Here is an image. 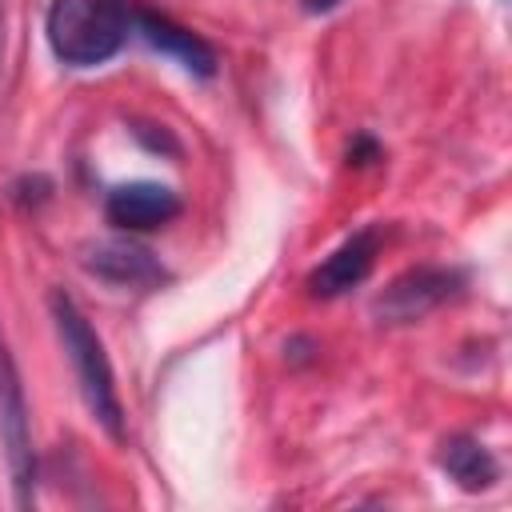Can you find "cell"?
I'll list each match as a JSON object with an SVG mask.
<instances>
[{
	"mask_svg": "<svg viewBox=\"0 0 512 512\" xmlns=\"http://www.w3.org/2000/svg\"><path fill=\"white\" fill-rule=\"evenodd\" d=\"M0 48H4V12H0Z\"/></svg>",
	"mask_w": 512,
	"mask_h": 512,
	"instance_id": "obj_10",
	"label": "cell"
},
{
	"mask_svg": "<svg viewBox=\"0 0 512 512\" xmlns=\"http://www.w3.org/2000/svg\"><path fill=\"white\" fill-rule=\"evenodd\" d=\"M464 276L456 268H436V264H420L400 272L396 280H388V288L372 300V316L380 324H412L424 320L428 312H436L444 300L460 296Z\"/></svg>",
	"mask_w": 512,
	"mask_h": 512,
	"instance_id": "obj_4",
	"label": "cell"
},
{
	"mask_svg": "<svg viewBox=\"0 0 512 512\" xmlns=\"http://www.w3.org/2000/svg\"><path fill=\"white\" fill-rule=\"evenodd\" d=\"M104 216L120 232H152L180 216V196L160 180H128L108 188Z\"/></svg>",
	"mask_w": 512,
	"mask_h": 512,
	"instance_id": "obj_5",
	"label": "cell"
},
{
	"mask_svg": "<svg viewBox=\"0 0 512 512\" xmlns=\"http://www.w3.org/2000/svg\"><path fill=\"white\" fill-rule=\"evenodd\" d=\"M48 48L68 68L108 64L132 36V4L124 0H52L44 16Z\"/></svg>",
	"mask_w": 512,
	"mask_h": 512,
	"instance_id": "obj_2",
	"label": "cell"
},
{
	"mask_svg": "<svg viewBox=\"0 0 512 512\" xmlns=\"http://www.w3.org/2000/svg\"><path fill=\"white\" fill-rule=\"evenodd\" d=\"M132 32H136L144 44H152L156 52H164L168 60H176L188 76L208 80V76L216 72V52H212V44H208L204 36H196L192 28L176 24V20L164 16V12L132 8Z\"/></svg>",
	"mask_w": 512,
	"mask_h": 512,
	"instance_id": "obj_7",
	"label": "cell"
},
{
	"mask_svg": "<svg viewBox=\"0 0 512 512\" xmlns=\"http://www.w3.org/2000/svg\"><path fill=\"white\" fill-rule=\"evenodd\" d=\"M48 308H52V324H56L60 348H64V356L72 364V376H76L84 408L92 412V420L112 440H124L128 436V420H124V404H120V392H116V376H112L104 340L96 336L92 320L84 316V308L64 288H52Z\"/></svg>",
	"mask_w": 512,
	"mask_h": 512,
	"instance_id": "obj_1",
	"label": "cell"
},
{
	"mask_svg": "<svg viewBox=\"0 0 512 512\" xmlns=\"http://www.w3.org/2000/svg\"><path fill=\"white\" fill-rule=\"evenodd\" d=\"M0 444H4V464H8V484L16 508L36 504V444H32V416H28V396L20 384V368L12 360V348L0 328Z\"/></svg>",
	"mask_w": 512,
	"mask_h": 512,
	"instance_id": "obj_3",
	"label": "cell"
},
{
	"mask_svg": "<svg viewBox=\"0 0 512 512\" xmlns=\"http://www.w3.org/2000/svg\"><path fill=\"white\" fill-rule=\"evenodd\" d=\"M84 268L92 276H100L104 284H116V288H148V284H160L164 280V268L160 260L132 244V240H100L88 248L84 256Z\"/></svg>",
	"mask_w": 512,
	"mask_h": 512,
	"instance_id": "obj_8",
	"label": "cell"
},
{
	"mask_svg": "<svg viewBox=\"0 0 512 512\" xmlns=\"http://www.w3.org/2000/svg\"><path fill=\"white\" fill-rule=\"evenodd\" d=\"M376 252H380V228L368 224V228H356L352 236H344L308 276V292L320 296V300H332V296H344L352 292L356 284L368 280L372 264H376Z\"/></svg>",
	"mask_w": 512,
	"mask_h": 512,
	"instance_id": "obj_6",
	"label": "cell"
},
{
	"mask_svg": "<svg viewBox=\"0 0 512 512\" xmlns=\"http://www.w3.org/2000/svg\"><path fill=\"white\" fill-rule=\"evenodd\" d=\"M436 464L464 492H488L500 480V460L492 456V448L484 440H476L468 432L444 436L440 448H436Z\"/></svg>",
	"mask_w": 512,
	"mask_h": 512,
	"instance_id": "obj_9",
	"label": "cell"
}]
</instances>
